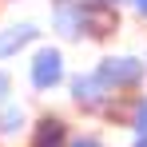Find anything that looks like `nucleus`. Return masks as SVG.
<instances>
[{"instance_id":"f03ea898","label":"nucleus","mask_w":147,"mask_h":147,"mask_svg":"<svg viewBox=\"0 0 147 147\" xmlns=\"http://www.w3.org/2000/svg\"><path fill=\"white\" fill-rule=\"evenodd\" d=\"M68 99H72L76 111H84V115H103V119L115 115V103H127V99H119L96 76V68H92V72H72L68 76Z\"/></svg>"},{"instance_id":"423d86ee","label":"nucleus","mask_w":147,"mask_h":147,"mask_svg":"<svg viewBox=\"0 0 147 147\" xmlns=\"http://www.w3.org/2000/svg\"><path fill=\"white\" fill-rule=\"evenodd\" d=\"M40 24L36 20H20V24H4L0 28V60H16L20 52H28L32 44H40Z\"/></svg>"},{"instance_id":"9b49d317","label":"nucleus","mask_w":147,"mask_h":147,"mask_svg":"<svg viewBox=\"0 0 147 147\" xmlns=\"http://www.w3.org/2000/svg\"><path fill=\"white\" fill-rule=\"evenodd\" d=\"M68 147H107V143H103V135H96V131H80V135L68 139Z\"/></svg>"},{"instance_id":"f257e3e1","label":"nucleus","mask_w":147,"mask_h":147,"mask_svg":"<svg viewBox=\"0 0 147 147\" xmlns=\"http://www.w3.org/2000/svg\"><path fill=\"white\" fill-rule=\"evenodd\" d=\"M96 76L115 92L119 99H131L143 92L147 84V56H131V52H119V56H103L96 64Z\"/></svg>"},{"instance_id":"9d476101","label":"nucleus","mask_w":147,"mask_h":147,"mask_svg":"<svg viewBox=\"0 0 147 147\" xmlns=\"http://www.w3.org/2000/svg\"><path fill=\"white\" fill-rule=\"evenodd\" d=\"M12 96H16V76L0 68V103H12Z\"/></svg>"},{"instance_id":"1a4fd4ad","label":"nucleus","mask_w":147,"mask_h":147,"mask_svg":"<svg viewBox=\"0 0 147 147\" xmlns=\"http://www.w3.org/2000/svg\"><path fill=\"white\" fill-rule=\"evenodd\" d=\"M123 123L131 127V135H147V88L139 92V96L127 103V115H123Z\"/></svg>"},{"instance_id":"39448f33","label":"nucleus","mask_w":147,"mask_h":147,"mask_svg":"<svg viewBox=\"0 0 147 147\" xmlns=\"http://www.w3.org/2000/svg\"><path fill=\"white\" fill-rule=\"evenodd\" d=\"M72 123L64 119L60 111H44V115H36L32 127H28V147H68L72 139Z\"/></svg>"},{"instance_id":"7ed1b4c3","label":"nucleus","mask_w":147,"mask_h":147,"mask_svg":"<svg viewBox=\"0 0 147 147\" xmlns=\"http://www.w3.org/2000/svg\"><path fill=\"white\" fill-rule=\"evenodd\" d=\"M28 84L32 92L40 96H52L56 88H68V60H64V48L56 44H40V48L28 56Z\"/></svg>"},{"instance_id":"f8f14e48","label":"nucleus","mask_w":147,"mask_h":147,"mask_svg":"<svg viewBox=\"0 0 147 147\" xmlns=\"http://www.w3.org/2000/svg\"><path fill=\"white\" fill-rule=\"evenodd\" d=\"M127 4H131V12H135V16L147 24V0H127Z\"/></svg>"},{"instance_id":"0eeeda50","label":"nucleus","mask_w":147,"mask_h":147,"mask_svg":"<svg viewBox=\"0 0 147 147\" xmlns=\"http://www.w3.org/2000/svg\"><path fill=\"white\" fill-rule=\"evenodd\" d=\"M52 32L64 40H84V0H52Z\"/></svg>"},{"instance_id":"6e6552de","label":"nucleus","mask_w":147,"mask_h":147,"mask_svg":"<svg viewBox=\"0 0 147 147\" xmlns=\"http://www.w3.org/2000/svg\"><path fill=\"white\" fill-rule=\"evenodd\" d=\"M28 127H32V115L16 99L0 103V139H20V135H28Z\"/></svg>"},{"instance_id":"4468645a","label":"nucleus","mask_w":147,"mask_h":147,"mask_svg":"<svg viewBox=\"0 0 147 147\" xmlns=\"http://www.w3.org/2000/svg\"><path fill=\"white\" fill-rule=\"evenodd\" d=\"M111 4H127V0H111Z\"/></svg>"},{"instance_id":"20e7f679","label":"nucleus","mask_w":147,"mask_h":147,"mask_svg":"<svg viewBox=\"0 0 147 147\" xmlns=\"http://www.w3.org/2000/svg\"><path fill=\"white\" fill-rule=\"evenodd\" d=\"M119 32V4L111 0H84V40H111Z\"/></svg>"},{"instance_id":"ddd939ff","label":"nucleus","mask_w":147,"mask_h":147,"mask_svg":"<svg viewBox=\"0 0 147 147\" xmlns=\"http://www.w3.org/2000/svg\"><path fill=\"white\" fill-rule=\"evenodd\" d=\"M131 147H147V135H131Z\"/></svg>"}]
</instances>
